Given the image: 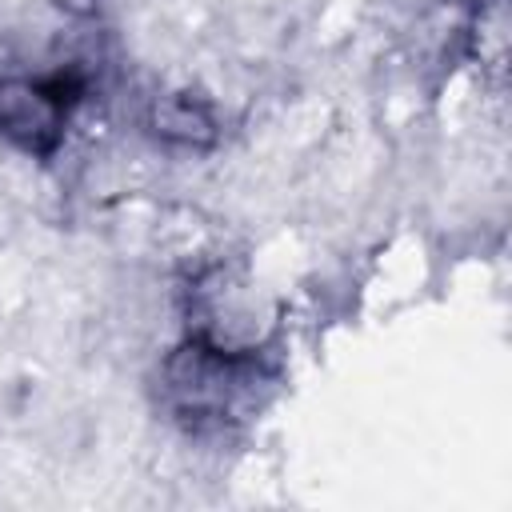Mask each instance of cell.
I'll use <instances>...</instances> for the list:
<instances>
[{
  "instance_id": "cell-4",
  "label": "cell",
  "mask_w": 512,
  "mask_h": 512,
  "mask_svg": "<svg viewBox=\"0 0 512 512\" xmlns=\"http://www.w3.org/2000/svg\"><path fill=\"white\" fill-rule=\"evenodd\" d=\"M52 4L64 8L68 16H80V20L84 16H96V8H100V0H52Z\"/></svg>"
},
{
  "instance_id": "cell-3",
  "label": "cell",
  "mask_w": 512,
  "mask_h": 512,
  "mask_svg": "<svg viewBox=\"0 0 512 512\" xmlns=\"http://www.w3.org/2000/svg\"><path fill=\"white\" fill-rule=\"evenodd\" d=\"M148 128L168 140V144H184V148H208L216 140V120L208 112L204 100H196L192 92H168L152 104L148 112Z\"/></svg>"
},
{
  "instance_id": "cell-1",
  "label": "cell",
  "mask_w": 512,
  "mask_h": 512,
  "mask_svg": "<svg viewBox=\"0 0 512 512\" xmlns=\"http://www.w3.org/2000/svg\"><path fill=\"white\" fill-rule=\"evenodd\" d=\"M268 384L256 348H224L204 336H188L164 364V392L176 416L196 428H220L244 420L256 408V392Z\"/></svg>"
},
{
  "instance_id": "cell-2",
  "label": "cell",
  "mask_w": 512,
  "mask_h": 512,
  "mask_svg": "<svg viewBox=\"0 0 512 512\" xmlns=\"http://www.w3.org/2000/svg\"><path fill=\"white\" fill-rule=\"evenodd\" d=\"M84 84L72 72L40 76V80H0V136L32 156H52L64 140V124Z\"/></svg>"
}]
</instances>
